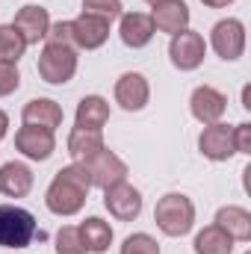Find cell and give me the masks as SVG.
<instances>
[{
	"instance_id": "27",
	"label": "cell",
	"mask_w": 251,
	"mask_h": 254,
	"mask_svg": "<svg viewBox=\"0 0 251 254\" xmlns=\"http://www.w3.org/2000/svg\"><path fill=\"white\" fill-rule=\"evenodd\" d=\"M122 254H160V246H157L148 234H133V237L125 240Z\"/></svg>"
},
{
	"instance_id": "9",
	"label": "cell",
	"mask_w": 251,
	"mask_h": 254,
	"mask_svg": "<svg viewBox=\"0 0 251 254\" xmlns=\"http://www.w3.org/2000/svg\"><path fill=\"white\" fill-rule=\"evenodd\" d=\"M15 148L30 160H48L54 154V148H57V139H54V130L24 125L15 133Z\"/></svg>"
},
{
	"instance_id": "33",
	"label": "cell",
	"mask_w": 251,
	"mask_h": 254,
	"mask_svg": "<svg viewBox=\"0 0 251 254\" xmlns=\"http://www.w3.org/2000/svg\"><path fill=\"white\" fill-rule=\"evenodd\" d=\"M145 3H151V6H160V3H166V0H145Z\"/></svg>"
},
{
	"instance_id": "11",
	"label": "cell",
	"mask_w": 251,
	"mask_h": 254,
	"mask_svg": "<svg viewBox=\"0 0 251 254\" xmlns=\"http://www.w3.org/2000/svg\"><path fill=\"white\" fill-rule=\"evenodd\" d=\"M198 148H201V154L207 157V160H231L234 154H237V145H234V127L228 125H210L204 133H201V139H198Z\"/></svg>"
},
{
	"instance_id": "4",
	"label": "cell",
	"mask_w": 251,
	"mask_h": 254,
	"mask_svg": "<svg viewBox=\"0 0 251 254\" xmlns=\"http://www.w3.org/2000/svg\"><path fill=\"white\" fill-rule=\"evenodd\" d=\"M77 71V54L68 45H45L42 57H39V74L45 83L63 86L74 77Z\"/></svg>"
},
{
	"instance_id": "8",
	"label": "cell",
	"mask_w": 251,
	"mask_h": 254,
	"mask_svg": "<svg viewBox=\"0 0 251 254\" xmlns=\"http://www.w3.org/2000/svg\"><path fill=\"white\" fill-rule=\"evenodd\" d=\"M213 51L228 63L240 60L243 51H246V27H243V21H237V18L219 21L213 27Z\"/></svg>"
},
{
	"instance_id": "24",
	"label": "cell",
	"mask_w": 251,
	"mask_h": 254,
	"mask_svg": "<svg viewBox=\"0 0 251 254\" xmlns=\"http://www.w3.org/2000/svg\"><path fill=\"white\" fill-rule=\"evenodd\" d=\"M24 48L27 42L21 39V33L12 24H3L0 27V63H18L24 57Z\"/></svg>"
},
{
	"instance_id": "7",
	"label": "cell",
	"mask_w": 251,
	"mask_h": 254,
	"mask_svg": "<svg viewBox=\"0 0 251 254\" xmlns=\"http://www.w3.org/2000/svg\"><path fill=\"white\" fill-rule=\"evenodd\" d=\"M104 207L119 222H133L142 213V195H139V190H133L127 181H119V184L104 190Z\"/></svg>"
},
{
	"instance_id": "17",
	"label": "cell",
	"mask_w": 251,
	"mask_h": 254,
	"mask_svg": "<svg viewBox=\"0 0 251 254\" xmlns=\"http://www.w3.org/2000/svg\"><path fill=\"white\" fill-rule=\"evenodd\" d=\"M24 125L33 127H45V130H57L63 125V110L57 101L51 98H36L24 107Z\"/></svg>"
},
{
	"instance_id": "19",
	"label": "cell",
	"mask_w": 251,
	"mask_h": 254,
	"mask_svg": "<svg viewBox=\"0 0 251 254\" xmlns=\"http://www.w3.org/2000/svg\"><path fill=\"white\" fill-rule=\"evenodd\" d=\"M104 148V133L101 130H92V127H74L71 136H68V154L83 163L89 160L92 154H98Z\"/></svg>"
},
{
	"instance_id": "28",
	"label": "cell",
	"mask_w": 251,
	"mask_h": 254,
	"mask_svg": "<svg viewBox=\"0 0 251 254\" xmlns=\"http://www.w3.org/2000/svg\"><path fill=\"white\" fill-rule=\"evenodd\" d=\"M18 86H21V77H18L15 63H0V98L12 95Z\"/></svg>"
},
{
	"instance_id": "29",
	"label": "cell",
	"mask_w": 251,
	"mask_h": 254,
	"mask_svg": "<svg viewBox=\"0 0 251 254\" xmlns=\"http://www.w3.org/2000/svg\"><path fill=\"white\" fill-rule=\"evenodd\" d=\"M48 45H68L74 48V36H71V21H57L48 27Z\"/></svg>"
},
{
	"instance_id": "16",
	"label": "cell",
	"mask_w": 251,
	"mask_h": 254,
	"mask_svg": "<svg viewBox=\"0 0 251 254\" xmlns=\"http://www.w3.org/2000/svg\"><path fill=\"white\" fill-rule=\"evenodd\" d=\"M119 33H122V42H125L127 48H145L151 39H154V21H151V15H142V12H127L122 15V27H119Z\"/></svg>"
},
{
	"instance_id": "1",
	"label": "cell",
	"mask_w": 251,
	"mask_h": 254,
	"mask_svg": "<svg viewBox=\"0 0 251 254\" xmlns=\"http://www.w3.org/2000/svg\"><path fill=\"white\" fill-rule=\"evenodd\" d=\"M92 190L89 184V175L83 166H65L63 172H57L51 190H48V210L57 213V216H74L83 210L86 204V195Z\"/></svg>"
},
{
	"instance_id": "23",
	"label": "cell",
	"mask_w": 251,
	"mask_h": 254,
	"mask_svg": "<svg viewBox=\"0 0 251 254\" xmlns=\"http://www.w3.org/2000/svg\"><path fill=\"white\" fill-rule=\"evenodd\" d=\"M231 252H234V240L219 225H210L195 237V254H231Z\"/></svg>"
},
{
	"instance_id": "32",
	"label": "cell",
	"mask_w": 251,
	"mask_h": 254,
	"mask_svg": "<svg viewBox=\"0 0 251 254\" xmlns=\"http://www.w3.org/2000/svg\"><path fill=\"white\" fill-rule=\"evenodd\" d=\"M6 127H9V119H6V113L0 110V139L6 136Z\"/></svg>"
},
{
	"instance_id": "22",
	"label": "cell",
	"mask_w": 251,
	"mask_h": 254,
	"mask_svg": "<svg viewBox=\"0 0 251 254\" xmlns=\"http://www.w3.org/2000/svg\"><path fill=\"white\" fill-rule=\"evenodd\" d=\"M110 119V104L98 95H89L80 101L77 107V127H92V130H101Z\"/></svg>"
},
{
	"instance_id": "26",
	"label": "cell",
	"mask_w": 251,
	"mask_h": 254,
	"mask_svg": "<svg viewBox=\"0 0 251 254\" xmlns=\"http://www.w3.org/2000/svg\"><path fill=\"white\" fill-rule=\"evenodd\" d=\"M83 12L116 21V18H122V0H83Z\"/></svg>"
},
{
	"instance_id": "10",
	"label": "cell",
	"mask_w": 251,
	"mask_h": 254,
	"mask_svg": "<svg viewBox=\"0 0 251 254\" xmlns=\"http://www.w3.org/2000/svg\"><path fill=\"white\" fill-rule=\"evenodd\" d=\"M110 24L107 18H98V15H80L77 21H71V36H74V48H86V51H95L107 42L110 36Z\"/></svg>"
},
{
	"instance_id": "12",
	"label": "cell",
	"mask_w": 251,
	"mask_h": 254,
	"mask_svg": "<svg viewBox=\"0 0 251 254\" xmlns=\"http://www.w3.org/2000/svg\"><path fill=\"white\" fill-rule=\"evenodd\" d=\"M189 104H192V116L201 125H216L225 116V110H228V98L219 89H213V86H198L192 92V101Z\"/></svg>"
},
{
	"instance_id": "13",
	"label": "cell",
	"mask_w": 251,
	"mask_h": 254,
	"mask_svg": "<svg viewBox=\"0 0 251 254\" xmlns=\"http://www.w3.org/2000/svg\"><path fill=\"white\" fill-rule=\"evenodd\" d=\"M148 95H151L148 80H145L142 74H136V71L122 74L119 83H116V101L122 104V110H127V113L142 110V107L148 104Z\"/></svg>"
},
{
	"instance_id": "25",
	"label": "cell",
	"mask_w": 251,
	"mask_h": 254,
	"mask_svg": "<svg viewBox=\"0 0 251 254\" xmlns=\"http://www.w3.org/2000/svg\"><path fill=\"white\" fill-rule=\"evenodd\" d=\"M57 254H86L80 228H74V225L60 228V234H57Z\"/></svg>"
},
{
	"instance_id": "5",
	"label": "cell",
	"mask_w": 251,
	"mask_h": 254,
	"mask_svg": "<svg viewBox=\"0 0 251 254\" xmlns=\"http://www.w3.org/2000/svg\"><path fill=\"white\" fill-rule=\"evenodd\" d=\"M80 166L86 169L89 184H92V187H101V190H107V187H113V184H119V181L127 178V166L113 154V151H107V148H101L98 154H92V157L83 160Z\"/></svg>"
},
{
	"instance_id": "14",
	"label": "cell",
	"mask_w": 251,
	"mask_h": 254,
	"mask_svg": "<svg viewBox=\"0 0 251 254\" xmlns=\"http://www.w3.org/2000/svg\"><path fill=\"white\" fill-rule=\"evenodd\" d=\"M12 27L21 33V39H24L27 45H39V42L48 36V27H51L48 9H42V6H24V9L15 15Z\"/></svg>"
},
{
	"instance_id": "30",
	"label": "cell",
	"mask_w": 251,
	"mask_h": 254,
	"mask_svg": "<svg viewBox=\"0 0 251 254\" xmlns=\"http://www.w3.org/2000/svg\"><path fill=\"white\" fill-rule=\"evenodd\" d=\"M234 145H237V154H251V125L234 127Z\"/></svg>"
},
{
	"instance_id": "31",
	"label": "cell",
	"mask_w": 251,
	"mask_h": 254,
	"mask_svg": "<svg viewBox=\"0 0 251 254\" xmlns=\"http://www.w3.org/2000/svg\"><path fill=\"white\" fill-rule=\"evenodd\" d=\"M201 3H207V6H213V9H222V6H228V3H234V0H201Z\"/></svg>"
},
{
	"instance_id": "21",
	"label": "cell",
	"mask_w": 251,
	"mask_h": 254,
	"mask_svg": "<svg viewBox=\"0 0 251 254\" xmlns=\"http://www.w3.org/2000/svg\"><path fill=\"white\" fill-rule=\"evenodd\" d=\"M80 237H83V246H86V252H107L110 249V243H113V228L104 222V219H98V216H92V219H86L83 225H80Z\"/></svg>"
},
{
	"instance_id": "20",
	"label": "cell",
	"mask_w": 251,
	"mask_h": 254,
	"mask_svg": "<svg viewBox=\"0 0 251 254\" xmlns=\"http://www.w3.org/2000/svg\"><path fill=\"white\" fill-rule=\"evenodd\" d=\"M216 225L231 237V240H251V213L246 207H222L216 216Z\"/></svg>"
},
{
	"instance_id": "18",
	"label": "cell",
	"mask_w": 251,
	"mask_h": 254,
	"mask_svg": "<svg viewBox=\"0 0 251 254\" xmlns=\"http://www.w3.org/2000/svg\"><path fill=\"white\" fill-rule=\"evenodd\" d=\"M33 190V172L24 163H6L0 169V192L9 198H24Z\"/></svg>"
},
{
	"instance_id": "2",
	"label": "cell",
	"mask_w": 251,
	"mask_h": 254,
	"mask_svg": "<svg viewBox=\"0 0 251 254\" xmlns=\"http://www.w3.org/2000/svg\"><path fill=\"white\" fill-rule=\"evenodd\" d=\"M36 237L42 240L45 234L36 228L33 213L24 207L0 204V249H27Z\"/></svg>"
},
{
	"instance_id": "6",
	"label": "cell",
	"mask_w": 251,
	"mask_h": 254,
	"mask_svg": "<svg viewBox=\"0 0 251 254\" xmlns=\"http://www.w3.org/2000/svg\"><path fill=\"white\" fill-rule=\"evenodd\" d=\"M204 54H207V45H204V36L195 33V30H181L178 36H172V45H169V57L175 68L181 71H192L204 63Z\"/></svg>"
},
{
	"instance_id": "3",
	"label": "cell",
	"mask_w": 251,
	"mask_h": 254,
	"mask_svg": "<svg viewBox=\"0 0 251 254\" xmlns=\"http://www.w3.org/2000/svg\"><path fill=\"white\" fill-rule=\"evenodd\" d=\"M154 222L160 225L163 234L169 237H184L192 231V222H195V207L187 195L181 192H169L157 201L154 207Z\"/></svg>"
},
{
	"instance_id": "15",
	"label": "cell",
	"mask_w": 251,
	"mask_h": 254,
	"mask_svg": "<svg viewBox=\"0 0 251 254\" xmlns=\"http://www.w3.org/2000/svg\"><path fill=\"white\" fill-rule=\"evenodd\" d=\"M151 21H154V30L178 36L181 30H187V24H189V6L184 0H166L160 6H154Z\"/></svg>"
}]
</instances>
